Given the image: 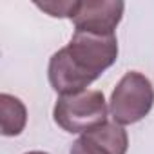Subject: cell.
<instances>
[{
    "label": "cell",
    "mask_w": 154,
    "mask_h": 154,
    "mask_svg": "<svg viewBox=\"0 0 154 154\" xmlns=\"http://www.w3.org/2000/svg\"><path fill=\"white\" fill-rule=\"evenodd\" d=\"M26 154H47V152H42V150H31V152H26Z\"/></svg>",
    "instance_id": "9c48e42d"
},
{
    "label": "cell",
    "mask_w": 154,
    "mask_h": 154,
    "mask_svg": "<svg viewBox=\"0 0 154 154\" xmlns=\"http://www.w3.org/2000/svg\"><path fill=\"white\" fill-rule=\"evenodd\" d=\"M125 4L120 0H76L71 22L74 31L114 35L118 24L123 18Z\"/></svg>",
    "instance_id": "277c9868"
},
{
    "label": "cell",
    "mask_w": 154,
    "mask_h": 154,
    "mask_svg": "<svg viewBox=\"0 0 154 154\" xmlns=\"http://www.w3.org/2000/svg\"><path fill=\"white\" fill-rule=\"evenodd\" d=\"M69 154H111L105 147H102L96 140H93L89 134H82L71 145Z\"/></svg>",
    "instance_id": "ba28073f"
},
{
    "label": "cell",
    "mask_w": 154,
    "mask_h": 154,
    "mask_svg": "<svg viewBox=\"0 0 154 154\" xmlns=\"http://www.w3.org/2000/svg\"><path fill=\"white\" fill-rule=\"evenodd\" d=\"M118 60L116 35L74 31L69 44L56 51L47 67L51 87L60 94H76L96 82Z\"/></svg>",
    "instance_id": "6da1fadb"
},
{
    "label": "cell",
    "mask_w": 154,
    "mask_h": 154,
    "mask_svg": "<svg viewBox=\"0 0 154 154\" xmlns=\"http://www.w3.org/2000/svg\"><path fill=\"white\" fill-rule=\"evenodd\" d=\"M38 9L45 11L49 17L54 18H69L72 17V11L76 8V0H51V2H36Z\"/></svg>",
    "instance_id": "52a82bcc"
},
{
    "label": "cell",
    "mask_w": 154,
    "mask_h": 154,
    "mask_svg": "<svg viewBox=\"0 0 154 154\" xmlns=\"http://www.w3.org/2000/svg\"><path fill=\"white\" fill-rule=\"evenodd\" d=\"M87 134L93 140H96L102 147H105L111 154H127L129 136H127V131L116 122H105Z\"/></svg>",
    "instance_id": "8992f818"
},
{
    "label": "cell",
    "mask_w": 154,
    "mask_h": 154,
    "mask_svg": "<svg viewBox=\"0 0 154 154\" xmlns=\"http://www.w3.org/2000/svg\"><path fill=\"white\" fill-rule=\"evenodd\" d=\"M107 102L102 91H82L58 96L53 118L54 123L71 134H87L107 122Z\"/></svg>",
    "instance_id": "7a4b0ae2"
},
{
    "label": "cell",
    "mask_w": 154,
    "mask_h": 154,
    "mask_svg": "<svg viewBox=\"0 0 154 154\" xmlns=\"http://www.w3.org/2000/svg\"><path fill=\"white\" fill-rule=\"evenodd\" d=\"M154 105V87L145 74L129 71L111 94L109 112L118 125H132L143 120Z\"/></svg>",
    "instance_id": "3957f363"
},
{
    "label": "cell",
    "mask_w": 154,
    "mask_h": 154,
    "mask_svg": "<svg viewBox=\"0 0 154 154\" xmlns=\"http://www.w3.org/2000/svg\"><path fill=\"white\" fill-rule=\"evenodd\" d=\"M0 120L4 136H18L27 123V109L20 98L2 93L0 94Z\"/></svg>",
    "instance_id": "5b68a950"
}]
</instances>
